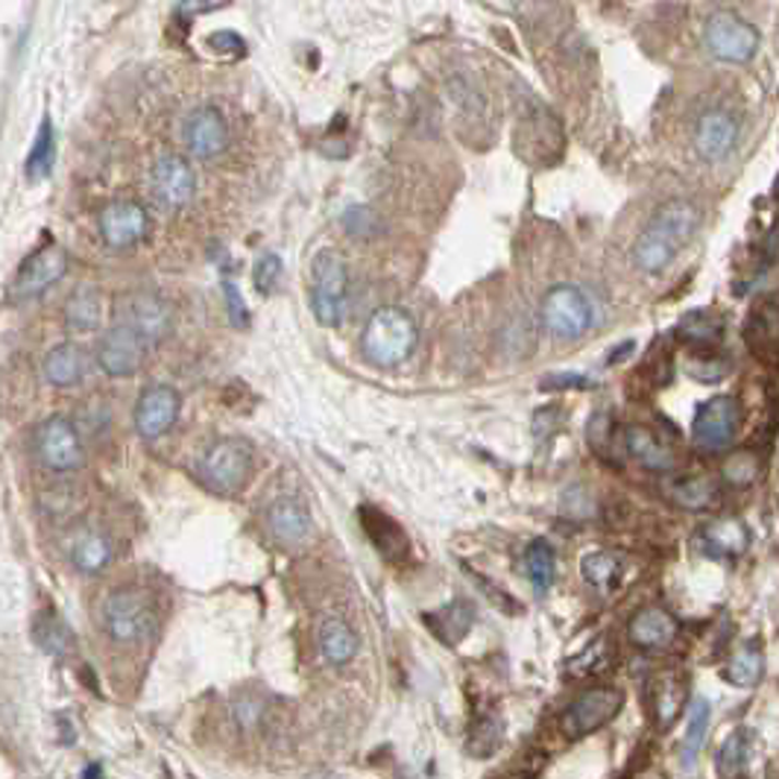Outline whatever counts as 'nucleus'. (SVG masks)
<instances>
[{"label": "nucleus", "instance_id": "nucleus-1", "mask_svg": "<svg viewBox=\"0 0 779 779\" xmlns=\"http://www.w3.org/2000/svg\"><path fill=\"white\" fill-rule=\"evenodd\" d=\"M697 226H700V211L695 202L669 200L653 211V217L636 240L633 261L642 273H662L686 249L688 240L695 238Z\"/></svg>", "mask_w": 779, "mask_h": 779}, {"label": "nucleus", "instance_id": "nucleus-2", "mask_svg": "<svg viewBox=\"0 0 779 779\" xmlns=\"http://www.w3.org/2000/svg\"><path fill=\"white\" fill-rule=\"evenodd\" d=\"M420 343V329L413 314L402 305H381L364 326L361 352L373 367L393 369L411 358Z\"/></svg>", "mask_w": 779, "mask_h": 779}, {"label": "nucleus", "instance_id": "nucleus-3", "mask_svg": "<svg viewBox=\"0 0 779 779\" xmlns=\"http://www.w3.org/2000/svg\"><path fill=\"white\" fill-rule=\"evenodd\" d=\"M252 475V446L240 437H221L197 460L200 484L214 495H235Z\"/></svg>", "mask_w": 779, "mask_h": 779}, {"label": "nucleus", "instance_id": "nucleus-4", "mask_svg": "<svg viewBox=\"0 0 779 779\" xmlns=\"http://www.w3.org/2000/svg\"><path fill=\"white\" fill-rule=\"evenodd\" d=\"M101 624L115 645H135L141 639H147L150 630H153L156 610L141 589L120 587L103 601Z\"/></svg>", "mask_w": 779, "mask_h": 779}, {"label": "nucleus", "instance_id": "nucleus-5", "mask_svg": "<svg viewBox=\"0 0 779 779\" xmlns=\"http://www.w3.org/2000/svg\"><path fill=\"white\" fill-rule=\"evenodd\" d=\"M314 291H311V308L314 317L320 320L326 329H338L343 317H346L349 303V270L346 261L334 249H320L311 261Z\"/></svg>", "mask_w": 779, "mask_h": 779}, {"label": "nucleus", "instance_id": "nucleus-6", "mask_svg": "<svg viewBox=\"0 0 779 779\" xmlns=\"http://www.w3.org/2000/svg\"><path fill=\"white\" fill-rule=\"evenodd\" d=\"M33 455H36L38 463H42L47 472H54V475L76 472L85 460L83 434H80L74 422L62 416V413L47 416L45 422H38L36 434H33Z\"/></svg>", "mask_w": 779, "mask_h": 779}, {"label": "nucleus", "instance_id": "nucleus-7", "mask_svg": "<svg viewBox=\"0 0 779 779\" xmlns=\"http://www.w3.org/2000/svg\"><path fill=\"white\" fill-rule=\"evenodd\" d=\"M704 45L709 54L727 64L751 62L759 54L762 36L751 21L742 19L739 12L718 10L706 19Z\"/></svg>", "mask_w": 779, "mask_h": 779}, {"label": "nucleus", "instance_id": "nucleus-8", "mask_svg": "<svg viewBox=\"0 0 779 779\" xmlns=\"http://www.w3.org/2000/svg\"><path fill=\"white\" fill-rule=\"evenodd\" d=\"M742 428V404L733 396H712L695 411L692 420V446L704 455L727 451Z\"/></svg>", "mask_w": 779, "mask_h": 779}, {"label": "nucleus", "instance_id": "nucleus-9", "mask_svg": "<svg viewBox=\"0 0 779 779\" xmlns=\"http://www.w3.org/2000/svg\"><path fill=\"white\" fill-rule=\"evenodd\" d=\"M542 326L559 340H578L592 329V303L575 285H554L542 299Z\"/></svg>", "mask_w": 779, "mask_h": 779}, {"label": "nucleus", "instance_id": "nucleus-10", "mask_svg": "<svg viewBox=\"0 0 779 779\" xmlns=\"http://www.w3.org/2000/svg\"><path fill=\"white\" fill-rule=\"evenodd\" d=\"M624 706V692L613 686L587 688L583 695L575 697L566 712L559 716V730L566 739H583V735L595 733L601 727L613 721Z\"/></svg>", "mask_w": 779, "mask_h": 779}, {"label": "nucleus", "instance_id": "nucleus-11", "mask_svg": "<svg viewBox=\"0 0 779 779\" xmlns=\"http://www.w3.org/2000/svg\"><path fill=\"white\" fill-rule=\"evenodd\" d=\"M118 322L129 326L147 346H158L174 331V311L153 291H132L118 303Z\"/></svg>", "mask_w": 779, "mask_h": 779}, {"label": "nucleus", "instance_id": "nucleus-12", "mask_svg": "<svg viewBox=\"0 0 779 779\" xmlns=\"http://www.w3.org/2000/svg\"><path fill=\"white\" fill-rule=\"evenodd\" d=\"M97 232L109 249H132L150 235L147 209L135 200H111L97 214Z\"/></svg>", "mask_w": 779, "mask_h": 779}, {"label": "nucleus", "instance_id": "nucleus-13", "mask_svg": "<svg viewBox=\"0 0 779 779\" xmlns=\"http://www.w3.org/2000/svg\"><path fill=\"white\" fill-rule=\"evenodd\" d=\"M150 193L165 211H179L197 193V174L191 162L176 153L158 156L150 167Z\"/></svg>", "mask_w": 779, "mask_h": 779}, {"label": "nucleus", "instance_id": "nucleus-14", "mask_svg": "<svg viewBox=\"0 0 779 779\" xmlns=\"http://www.w3.org/2000/svg\"><path fill=\"white\" fill-rule=\"evenodd\" d=\"M147 343L138 338L135 331L123 326V322H115L106 334L97 343V367L106 373L109 378H132L138 369L144 367V358H147Z\"/></svg>", "mask_w": 779, "mask_h": 779}, {"label": "nucleus", "instance_id": "nucleus-15", "mask_svg": "<svg viewBox=\"0 0 779 779\" xmlns=\"http://www.w3.org/2000/svg\"><path fill=\"white\" fill-rule=\"evenodd\" d=\"M182 411V396L170 385H150L147 390H141L135 402V432L144 440H158L162 434H167L179 420Z\"/></svg>", "mask_w": 779, "mask_h": 779}, {"label": "nucleus", "instance_id": "nucleus-16", "mask_svg": "<svg viewBox=\"0 0 779 779\" xmlns=\"http://www.w3.org/2000/svg\"><path fill=\"white\" fill-rule=\"evenodd\" d=\"M182 144L193 158H217L229 147V123L217 106H197L182 123Z\"/></svg>", "mask_w": 779, "mask_h": 779}, {"label": "nucleus", "instance_id": "nucleus-17", "mask_svg": "<svg viewBox=\"0 0 779 779\" xmlns=\"http://www.w3.org/2000/svg\"><path fill=\"white\" fill-rule=\"evenodd\" d=\"M68 273V252L62 247H42L36 256H29L24 267L12 282V299L15 303H27L36 299L54 285H59Z\"/></svg>", "mask_w": 779, "mask_h": 779}, {"label": "nucleus", "instance_id": "nucleus-18", "mask_svg": "<svg viewBox=\"0 0 779 779\" xmlns=\"http://www.w3.org/2000/svg\"><path fill=\"white\" fill-rule=\"evenodd\" d=\"M735 144H739V120L733 111L709 109L700 115L695 127L697 156L709 165H718L733 153Z\"/></svg>", "mask_w": 779, "mask_h": 779}, {"label": "nucleus", "instance_id": "nucleus-19", "mask_svg": "<svg viewBox=\"0 0 779 779\" xmlns=\"http://www.w3.org/2000/svg\"><path fill=\"white\" fill-rule=\"evenodd\" d=\"M88 369H92V358L80 343L74 340H62L56 343L54 349H47L45 361H42V373H45V381L56 390H71V387H80L88 378Z\"/></svg>", "mask_w": 779, "mask_h": 779}, {"label": "nucleus", "instance_id": "nucleus-20", "mask_svg": "<svg viewBox=\"0 0 779 779\" xmlns=\"http://www.w3.org/2000/svg\"><path fill=\"white\" fill-rule=\"evenodd\" d=\"M627 636L642 651H665L680 636V622L665 606H642L627 624Z\"/></svg>", "mask_w": 779, "mask_h": 779}, {"label": "nucleus", "instance_id": "nucleus-21", "mask_svg": "<svg viewBox=\"0 0 779 779\" xmlns=\"http://www.w3.org/2000/svg\"><path fill=\"white\" fill-rule=\"evenodd\" d=\"M68 559H71V566L80 575L92 578V575H101V571L109 569L111 559H115V545H111V540L101 528L83 524L68 540Z\"/></svg>", "mask_w": 779, "mask_h": 779}, {"label": "nucleus", "instance_id": "nucleus-22", "mask_svg": "<svg viewBox=\"0 0 779 779\" xmlns=\"http://www.w3.org/2000/svg\"><path fill=\"white\" fill-rule=\"evenodd\" d=\"M267 528H270L275 542H282V545H299V542L308 540V533H311V514H308V507H305L299 498L282 495V498H275L270 514H267Z\"/></svg>", "mask_w": 779, "mask_h": 779}, {"label": "nucleus", "instance_id": "nucleus-23", "mask_svg": "<svg viewBox=\"0 0 779 779\" xmlns=\"http://www.w3.org/2000/svg\"><path fill=\"white\" fill-rule=\"evenodd\" d=\"M624 449H627V455H630L639 467L648 469V472L665 475V472H674V467H677L674 449L665 446L651 428H642V425H630V428L624 432Z\"/></svg>", "mask_w": 779, "mask_h": 779}, {"label": "nucleus", "instance_id": "nucleus-24", "mask_svg": "<svg viewBox=\"0 0 779 779\" xmlns=\"http://www.w3.org/2000/svg\"><path fill=\"white\" fill-rule=\"evenodd\" d=\"M361 522H364V531H367V536L373 540V545H376L381 557L393 559V563L408 557L411 542H408L404 531L390 516H385L381 510H376V507H364V510H361Z\"/></svg>", "mask_w": 779, "mask_h": 779}, {"label": "nucleus", "instance_id": "nucleus-25", "mask_svg": "<svg viewBox=\"0 0 779 779\" xmlns=\"http://www.w3.org/2000/svg\"><path fill=\"white\" fill-rule=\"evenodd\" d=\"M62 320H64V329L74 331V334H92V331L101 329L103 322L101 291L92 285L76 287L74 294L64 299Z\"/></svg>", "mask_w": 779, "mask_h": 779}, {"label": "nucleus", "instance_id": "nucleus-26", "mask_svg": "<svg viewBox=\"0 0 779 779\" xmlns=\"http://www.w3.org/2000/svg\"><path fill=\"white\" fill-rule=\"evenodd\" d=\"M361 639L358 633L352 630V624L340 615H329L320 624V651L331 665H346L358 657Z\"/></svg>", "mask_w": 779, "mask_h": 779}, {"label": "nucleus", "instance_id": "nucleus-27", "mask_svg": "<svg viewBox=\"0 0 779 779\" xmlns=\"http://www.w3.org/2000/svg\"><path fill=\"white\" fill-rule=\"evenodd\" d=\"M686 735H683V747H680V765H683V770L695 768L697 756L704 751L709 721H712V706H709L706 697H692L686 704Z\"/></svg>", "mask_w": 779, "mask_h": 779}, {"label": "nucleus", "instance_id": "nucleus-28", "mask_svg": "<svg viewBox=\"0 0 779 779\" xmlns=\"http://www.w3.org/2000/svg\"><path fill=\"white\" fill-rule=\"evenodd\" d=\"M669 495L683 510H709L721 501V486L709 475H686L669 486Z\"/></svg>", "mask_w": 779, "mask_h": 779}, {"label": "nucleus", "instance_id": "nucleus-29", "mask_svg": "<svg viewBox=\"0 0 779 779\" xmlns=\"http://www.w3.org/2000/svg\"><path fill=\"white\" fill-rule=\"evenodd\" d=\"M704 540L721 557H739V554L751 548V528L742 519H735V516H724V519L706 524Z\"/></svg>", "mask_w": 779, "mask_h": 779}, {"label": "nucleus", "instance_id": "nucleus-30", "mask_svg": "<svg viewBox=\"0 0 779 779\" xmlns=\"http://www.w3.org/2000/svg\"><path fill=\"white\" fill-rule=\"evenodd\" d=\"M677 338L688 346H718L724 338V317L716 308H697L677 322Z\"/></svg>", "mask_w": 779, "mask_h": 779}, {"label": "nucleus", "instance_id": "nucleus-31", "mask_svg": "<svg viewBox=\"0 0 779 779\" xmlns=\"http://www.w3.org/2000/svg\"><path fill=\"white\" fill-rule=\"evenodd\" d=\"M33 639H36L42 651L50 653V657H59V660L74 651V630H71V627L64 624L62 615L54 613V610H45V613L36 615V622H33Z\"/></svg>", "mask_w": 779, "mask_h": 779}, {"label": "nucleus", "instance_id": "nucleus-32", "mask_svg": "<svg viewBox=\"0 0 779 779\" xmlns=\"http://www.w3.org/2000/svg\"><path fill=\"white\" fill-rule=\"evenodd\" d=\"M686 376L700 381V385H712V381H721V378L730 376V358L724 352H718V346H688L686 355Z\"/></svg>", "mask_w": 779, "mask_h": 779}, {"label": "nucleus", "instance_id": "nucleus-33", "mask_svg": "<svg viewBox=\"0 0 779 779\" xmlns=\"http://www.w3.org/2000/svg\"><path fill=\"white\" fill-rule=\"evenodd\" d=\"M580 575L598 592H610L618 583V575H622V559L613 551H589L580 559Z\"/></svg>", "mask_w": 779, "mask_h": 779}, {"label": "nucleus", "instance_id": "nucleus-34", "mask_svg": "<svg viewBox=\"0 0 779 779\" xmlns=\"http://www.w3.org/2000/svg\"><path fill=\"white\" fill-rule=\"evenodd\" d=\"M554 571H557V554L545 540L531 542V548L524 551V575L536 589V595H545L554 583Z\"/></svg>", "mask_w": 779, "mask_h": 779}, {"label": "nucleus", "instance_id": "nucleus-35", "mask_svg": "<svg viewBox=\"0 0 779 779\" xmlns=\"http://www.w3.org/2000/svg\"><path fill=\"white\" fill-rule=\"evenodd\" d=\"M747 338H751L747 343L759 355H768V358L777 355V299L774 296H768V303L756 308L747 326Z\"/></svg>", "mask_w": 779, "mask_h": 779}, {"label": "nucleus", "instance_id": "nucleus-36", "mask_svg": "<svg viewBox=\"0 0 779 779\" xmlns=\"http://www.w3.org/2000/svg\"><path fill=\"white\" fill-rule=\"evenodd\" d=\"M686 704H688L686 680L674 677V674L662 677L660 688H657V724H660L662 730H669V727L677 721L680 712L686 709Z\"/></svg>", "mask_w": 779, "mask_h": 779}, {"label": "nucleus", "instance_id": "nucleus-37", "mask_svg": "<svg viewBox=\"0 0 779 779\" xmlns=\"http://www.w3.org/2000/svg\"><path fill=\"white\" fill-rule=\"evenodd\" d=\"M425 624H428V630H434V636L442 645L449 639V627H455V639L460 642L469 633V627H472V606L463 604V601H455V604L442 606L437 613L425 615Z\"/></svg>", "mask_w": 779, "mask_h": 779}, {"label": "nucleus", "instance_id": "nucleus-38", "mask_svg": "<svg viewBox=\"0 0 779 779\" xmlns=\"http://www.w3.org/2000/svg\"><path fill=\"white\" fill-rule=\"evenodd\" d=\"M54 158H56L54 123H50V118H45L42 120V127H38L36 144H33V150H29L27 165H24V174H27V179H33V182L45 179V176L54 170Z\"/></svg>", "mask_w": 779, "mask_h": 779}, {"label": "nucleus", "instance_id": "nucleus-39", "mask_svg": "<svg viewBox=\"0 0 779 779\" xmlns=\"http://www.w3.org/2000/svg\"><path fill=\"white\" fill-rule=\"evenodd\" d=\"M762 671H765V660H762V651L756 645H744L742 651L735 653L730 665H727V680L739 688H753L762 680Z\"/></svg>", "mask_w": 779, "mask_h": 779}, {"label": "nucleus", "instance_id": "nucleus-40", "mask_svg": "<svg viewBox=\"0 0 779 779\" xmlns=\"http://www.w3.org/2000/svg\"><path fill=\"white\" fill-rule=\"evenodd\" d=\"M747 753H751L747 730H735V733L727 735V742L721 744V751H718V759H716L718 777H739V774H744Z\"/></svg>", "mask_w": 779, "mask_h": 779}, {"label": "nucleus", "instance_id": "nucleus-41", "mask_svg": "<svg viewBox=\"0 0 779 779\" xmlns=\"http://www.w3.org/2000/svg\"><path fill=\"white\" fill-rule=\"evenodd\" d=\"M501 733H505V724H501L495 716L477 718L475 727H472V733H469V753H475V756H489V753H495V747L501 744Z\"/></svg>", "mask_w": 779, "mask_h": 779}, {"label": "nucleus", "instance_id": "nucleus-42", "mask_svg": "<svg viewBox=\"0 0 779 779\" xmlns=\"http://www.w3.org/2000/svg\"><path fill=\"white\" fill-rule=\"evenodd\" d=\"M721 475H724L733 486H751L759 481L762 463H759V458L753 455V451H735V455H730V458H727L724 469H721Z\"/></svg>", "mask_w": 779, "mask_h": 779}, {"label": "nucleus", "instance_id": "nucleus-43", "mask_svg": "<svg viewBox=\"0 0 779 779\" xmlns=\"http://www.w3.org/2000/svg\"><path fill=\"white\" fill-rule=\"evenodd\" d=\"M343 226L352 238H373L381 223H378V214L369 205H352L343 214Z\"/></svg>", "mask_w": 779, "mask_h": 779}, {"label": "nucleus", "instance_id": "nucleus-44", "mask_svg": "<svg viewBox=\"0 0 779 779\" xmlns=\"http://www.w3.org/2000/svg\"><path fill=\"white\" fill-rule=\"evenodd\" d=\"M279 275H282V258L275 252H267L256 261V270H252V282H256L258 294H270L275 285H279Z\"/></svg>", "mask_w": 779, "mask_h": 779}, {"label": "nucleus", "instance_id": "nucleus-45", "mask_svg": "<svg viewBox=\"0 0 779 779\" xmlns=\"http://www.w3.org/2000/svg\"><path fill=\"white\" fill-rule=\"evenodd\" d=\"M223 296H226V305H229V317H232V322L238 326V329H244L247 326V303L240 299V294H238V287L232 285L229 279L223 282Z\"/></svg>", "mask_w": 779, "mask_h": 779}, {"label": "nucleus", "instance_id": "nucleus-46", "mask_svg": "<svg viewBox=\"0 0 779 779\" xmlns=\"http://www.w3.org/2000/svg\"><path fill=\"white\" fill-rule=\"evenodd\" d=\"M209 45L214 47V50H221V54H247V45H244V38L235 36V33H229V29H223V33H214V36L209 38Z\"/></svg>", "mask_w": 779, "mask_h": 779}, {"label": "nucleus", "instance_id": "nucleus-47", "mask_svg": "<svg viewBox=\"0 0 779 779\" xmlns=\"http://www.w3.org/2000/svg\"><path fill=\"white\" fill-rule=\"evenodd\" d=\"M223 3H226V0H182L176 12H179L182 19H193V15L214 10V7H223Z\"/></svg>", "mask_w": 779, "mask_h": 779}]
</instances>
